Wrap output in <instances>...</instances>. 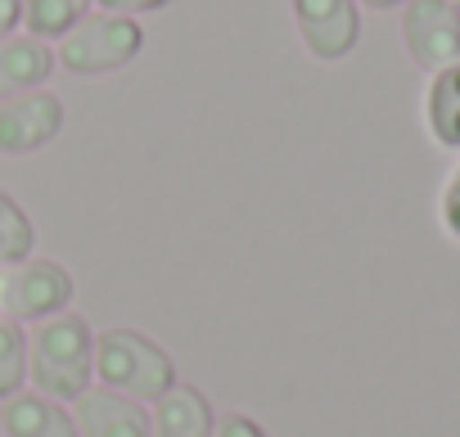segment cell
Returning a JSON list of instances; mask_svg holds the SVG:
<instances>
[{"instance_id":"6da1fadb","label":"cell","mask_w":460,"mask_h":437,"mask_svg":"<svg viewBox=\"0 0 460 437\" xmlns=\"http://www.w3.org/2000/svg\"><path fill=\"white\" fill-rule=\"evenodd\" d=\"M28 379L55 401H77L95 383V329L86 316L59 311L28 329Z\"/></svg>"},{"instance_id":"7a4b0ae2","label":"cell","mask_w":460,"mask_h":437,"mask_svg":"<svg viewBox=\"0 0 460 437\" xmlns=\"http://www.w3.org/2000/svg\"><path fill=\"white\" fill-rule=\"evenodd\" d=\"M95 383L113 388V392H122L131 401L154 406L181 379H176L172 356L149 334H140V329H104V334H95Z\"/></svg>"},{"instance_id":"3957f363","label":"cell","mask_w":460,"mask_h":437,"mask_svg":"<svg viewBox=\"0 0 460 437\" xmlns=\"http://www.w3.org/2000/svg\"><path fill=\"white\" fill-rule=\"evenodd\" d=\"M140 50H145V28H140V19L109 14V10H91L82 23H73V28L55 41V64H64L73 77H104V73L127 68Z\"/></svg>"},{"instance_id":"277c9868","label":"cell","mask_w":460,"mask_h":437,"mask_svg":"<svg viewBox=\"0 0 460 437\" xmlns=\"http://www.w3.org/2000/svg\"><path fill=\"white\" fill-rule=\"evenodd\" d=\"M73 271L50 262V258H23L14 267L0 271V316L14 325H37L50 320L59 311H68L73 302Z\"/></svg>"},{"instance_id":"5b68a950","label":"cell","mask_w":460,"mask_h":437,"mask_svg":"<svg viewBox=\"0 0 460 437\" xmlns=\"http://www.w3.org/2000/svg\"><path fill=\"white\" fill-rule=\"evenodd\" d=\"M402 41H406V55L424 73H442L460 64V10L451 0H406Z\"/></svg>"},{"instance_id":"8992f818","label":"cell","mask_w":460,"mask_h":437,"mask_svg":"<svg viewBox=\"0 0 460 437\" xmlns=\"http://www.w3.org/2000/svg\"><path fill=\"white\" fill-rule=\"evenodd\" d=\"M64 131V100L55 91H23L0 100V153L28 158Z\"/></svg>"},{"instance_id":"52a82bcc","label":"cell","mask_w":460,"mask_h":437,"mask_svg":"<svg viewBox=\"0 0 460 437\" xmlns=\"http://www.w3.org/2000/svg\"><path fill=\"white\" fill-rule=\"evenodd\" d=\"M289 5H294V23L312 59L339 64L357 50V37H361L357 0H289Z\"/></svg>"},{"instance_id":"ba28073f","label":"cell","mask_w":460,"mask_h":437,"mask_svg":"<svg viewBox=\"0 0 460 437\" xmlns=\"http://www.w3.org/2000/svg\"><path fill=\"white\" fill-rule=\"evenodd\" d=\"M73 419H77V437H154L145 401H131L100 383H91L73 401Z\"/></svg>"},{"instance_id":"9c48e42d","label":"cell","mask_w":460,"mask_h":437,"mask_svg":"<svg viewBox=\"0 0 460 437\" xmlns=\"http://www.w3.org/2000/svg\"><path fill=\"white\" fill-rule=\"evenodd\" d=\"M0 433L5 437H77V419L55 397L14 392L10 401H0Z\"/></svg>"},{"instance_id":"30bf717a","label":"cell","mask_w":460,"mask_h":437,"mask_svg":"<svg viewBox=\"0 0 460 437\" xmlns=\"http://www.w3.org/2000/svg\"><path fill=\"white\" fill-rule=\"evenodd\" d=\"M55 73V46L37 41L28 32H14L0 41V100L23 95V91H41Z\"/></svg>"},{"instance_id":"8fae6325","label":"cell","mask_w":460,"mask_h":437,"mask_svg":"<svg viewBox=\"0 0 460 437\" xmlns=\"http://www.w3.org/2000/svg\"><path fill=\"white\" fill-rule=\"evenodd\" d=\"M212 428H217V410L194 383H176L149 410L154 437H212Z\"/></svg>"},{"instance_id":"7c38bea8","label":"cell","mask_w":460,"mask_h":437,"mask_svg":"<svg viewBox=\"0 0 460 437\" xmlns=\"http://www.w3.org/2000/svg\"><path fill=\"white\" fill-rule=\"evenodd\" d=\"M424 127L433 135V144L460 153V64L429 73L424 86Z\"/></svg>"},{"instance_id":"4fadbf2b","label":"cell","mask_w":460,"mask_h":437,"mask_svg":"<svg viewBox=\"0 0 460 437\" xmlns=\"http://www.w3.org/2000/svg\"><path fill=\"white\" fill-rule=\"evenodd\" d=\"M91 10L95 0H23V32L37 41H59Z\"/></svg>"},{"instance_id":"5bb4252c","label":"cell","mask_w":460,"mask_h":437,"mask_svg":"<svg viewBox=\"0 0 460 437\" xmlns=\"http://www.w3.org/2000/svg\"><path fill=\"white\" fill-rule=\"evenodd\" d=\"M37 253V226L14 194L0 189V271Z\"/></svg>"},{"instance_id":"9a60e30c","label":"cell","mask_w":460,"mask_h":437,"mask_svg":"<svg viewBox=\"0 0 460 437\" xmlns=\"http://www.w3.org/2000/svg\"><path fill=\"white\" fill-rule=\"evenodd\" d=\"M28 383V329L0 316V401H10Z\"/></svg>"},{"instance_id":"2e32d148","label":"cell","mask_w":460,"mask_h":437,"mask_svg":"<svg viewBox=\"0 0 460 437\" xmlns=\"http://www.w3.org/2000/svg\"><path fill=\"white\" fill-rule=\"evenodd\" d=\"M438 222H442V231L451 240H460V162L451 167V176H447V185L438 194Z\"/></svg>"},{"instance_id":"e0dca14e","label":"cell","mask_w":460,"mask_h":437,"mask_svg":"<svg viewBox=\"0 0 460 437\" xmlns=\"http://www.w3.org/2000/svg\"><path fill=\"white\" fill-rule=\"evenodd\" d=\"M212 437H267V428H262L258 419L240 415V410H226V415H217Z\"/></svg>"},{"instance_id":"ac0fdd59","label":"cell","mask_w":460,"mask_h":437,"mask_svg":"<svg viewBox=\"0 0 460 437\" xmlns=\"http://www.w3.org/2000/svg\"><path fill=\"white\" fill-rule=\"evenodd\" d=\"M172 0H95V10H109V14H127V19H140V14H154V10H167Z\"/></svg>"},{"instance_id":"d6986e66","label":"cell","mask_w":460,"mask_h":437,"mask_svg":"<svg viewBox=\"0 0 460 437\" xmlns=\"http://www.w3.org/2000/svg\"><path fill=\"white\" fill-rule=\"evenodd\" d=\"M23 32V0H0V41Z\"/></svg>"},{"instance_id":"ffe728a7","label":"cell","mask_w":460,"mask_h":437,"mask_svg":"<svg viewBox=\"0 0 460 437\" xmlns=\"http://www.w3.org/2000/svg\"><path fill=\"white\" fill-rule=\"evenodd\" d=\"M357 5H370V10H397V5H406V0H357Z\"/></svg>"},{"instance_id":"44dd1931","label":"cell","mask_w":460,"mask_h":437,"mask_svg":"<svg viewBox=\"0 0 460 437\" xmlns=\"http://www.w3.org/2000/svg\"><path fill=\"white\" fill-rule=\"evenodd\" d=\"M451 5H456V10H460V0H451Z\"/></svg>"}]
</instances>
